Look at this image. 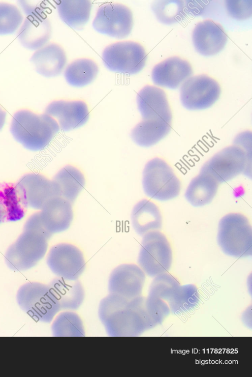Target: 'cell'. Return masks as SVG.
<instances>
[{
    "label": "cell",
    "mask_w": 252,
    "mask_h": 377,
    "mask_svg": "<svg viewBox=\"0 0 252 377\" xmlns=\"http://www.w3.org/2000/svg\"><path fill=\"white\" fill-rule=\"evenodd\" d=\"M98 316L111 337L138 336L156 326L142 295L129 299L109 293L99 304Z\"/></svg>",
    "instance_id": "cell-1"
},
{
    "label": "cell",
    "mask_w": 252,
    "mask_h": 377,
    "mask_svg": "<svg viewBox=\"0 0 252 377\" xmlns=\"http://www.w3.org/2000/svg\"><path fill=\"white\" fill-rule=\"evenodd\" d=\"M10 130L15 140L24 147L39 151L49 145L60 127L54 118L45 113L39 115L21 110L13 116Z\"/></svg>",
    "instance_id": "cell-2"
},
{
    "label": "cell",
    "mask_w": 252,
    "mask_h": 377,
    "mask_svg": "<svg viewBox=\"0 0 252 377\" xmlns=\"http://www.w3.org/2000/svg\"><path fill=\"white\" fill-rule=\"evenodd\" d=\"M20 308L35 320L51 322L61 311L59 301L49 285L31 282L22 285L16 296Z\"/></svg>",
    "instance_id": "cell-3"
},
{
    "label": "cell",
    "mask_w": 252,
    "mask_h": 377,
    "mask_svg": "<svg viewBox=\"0 0 252 377\" xmlns=\"http://www.w3.org/2000/svg\"><path fill=\"white\" fill-rule=\"evenodd\" d=\"M217 240L226 255L245 258L252 255V229L248 218L240 213H229L220 221Z\"/></svg>",
    "instance_id": "cell-4"
},
{
    "label": "cell",
    "mask_w": 252,
    "mask_h": 377,
    "mask_svg": "<svg viewBox=\"0 0 252 377\" xmlns=\"http://www.w3.org/2000/svg\"><path fill=\"white\" fill-rule=\"evenodd\" d=\"M48 239L42 233L24 230L7 249L5 262L15 271H25L35 266L45 256Z\"/></svg>",
    "instance_id": "cell-5"
},
{
    "label": "cell",
    "mask_w": 252,
    "mask_h": 377,
    "mask_svg": "<svg viewBox=\"0 0 252 377\" xmlns=\"http://www.w3.org/2000/svg\"><path fill=\"white\" fill-rule=\"evenodd\" d=\"M142 185L147 196L160 201L177 197L181 190L180 181L172 168L158 158H154L146 164Z\"/></svg>",
    "instance_id": "cell-6"
},
{
    "label": "cell",
    "mask_w": 252,
    "mask_h": 377,
    "mask_svg": "<svg viewBox=\"0 0 252 377\" xmlns=\"http://www.w3.org/2000/svg\"><path fill=\"white\" fill-rule=\"evenodd\" d=\"M172 261L171 247L165 236L152 231L143 236L138 257L139 267L151 277L166 273Z\"/></svg>",
    "instance_id": "cell-7"
},
{
    "label": "cell",
    "mask_w": 252,
    "mask_h": 377,
    "mask_svg": "<svg viewBox=\"0 0 252 377\" xmlns=\"http://www.w3.org/2000/svg\"><path fill=\"white\" fill-rule=\"evenodd\" d=\"M147 54L140 44L130 41H121L107 46L102 54V60L110 71L133 75L142 70Z\"/></svg>",
    "instance_id": "cell-8"
},
{
    "label": "cell",
    "mask_w": 252,
    "mask_h": 377,
    "mask_svg": "<svg viewBox=\"0 0 252 377\" xmlns=\"http://www.w3.org/2000/svg\"><path fill=\"white\" fill-rule=\"evenodd\" d=\"M200 173L209 174L219 183L230 180L241 173L251 177L246 155L235 145L225 147L215 154L203 165Z\"/></svg>",
    "instance_id": "cell-9"
},
{
    "label": "cell",
    "mask_w": 252,
    "mask_h": 377,
    "mask_svg": "<svg viewBox=\"0 0 252 377\" xmlns=\"http://www.w3.org/2000/svg\"><path fill=\"white\" fill-rule=\"evenodd\" d=\"M133 24L132 13L128 7L120 3L108 2L98 8L92 26L95 31L101 34L123 39L129 35Z\"/></svg>",
    "instance_id": "cell-10"
},
{
    "label": "cell",
    "mask_w": 252,
    "mask_h": 377,
    "mask_svg": "<svg viewBox=\"0 0 252 377\" xmlns=\"http://www.w3.org/2000/svg\"><path fill=\"white\" fill-rule=\"evenodd\" d=\"M182 105L189 110H203L211 107L219 99L220 88L217 81L206 75L189 78L180 90Z\"/></svg>",
    "instance_id": "cell-11"
},
{
    "label": "cell",
    "mask_w": 252,
    "mask_h": 377,
    "mask_svg": "<svg viewBox=\"0 0 252 377\" xmlns=\"http://www.w3.org/2000/svg\"><path fill=\"white\" fill-rule=\"evenodd\" d=\"M48 266L57 277L66 280H77L86 267L81 251L76 246L66 243L53 246L46 259Z\"/></svg>",
    "instance_id": "cell-12"
},
{
    "label": "cell",
    "mask_w": 252,
    "mask_h": 377,
    "mask_svg": "<svg viewBox=\"0 0 252 377\" xmlns=\"http://www.w3.org/2000/svg\"><path fill=\"white\" fill-rule=\"evenodd\" d=\"M145 274L138 265L122 264L111 272L108 284V292L132 299L141 295Z\"/></svg>",
    "instance_id": "cell-13"
},
{
    "label": "cell",
    "mask_w": 252,
    "mask_h": 377,
    "mask_svg": "<svg viewBox=\"0 0 252 377\" xmlns=\"http://www.w3.org/2000/svg\"><path fill=\"white\" fill-rule=\"evenodd\" d=\"M45 113L54 118L64 131L82 126L89 117L88 106L81 100L54 101L47 105Z\"/></svg>",
    "instance_id": "cell-14"
},
{
    "label": "cell",
    "mask_w": 252,
    "mask_h": 377,
    "mask_svg": "<svg viewBox=\"0 0 252 377\" xmlns=\"http://www.w3.org/2000/svg\"><path fill=\"white\" fill-rule=\"evenodd\" d=\"M136 101L142 120H160L171 124V112L162 89L146 86L137 93Z\"/></svg>",
    "instance_id": "cell-15"
},
{
    "label": "cell",
    "mask_w": 252,
    "mask_h": 377,
    "mask_svg": "<svg viewBox=\"0 0 252 377\" xmlns=\"http://www.w3.org/2000/svg\"><path fill=\"white\" fill-rule=\"evenodd\" d=\"M196 51L204 56L215 55L224 47L227 36L223 27L211 20L198 23L192 34Z\"/></svg>",
    "instance_id": "cell-16"
},
{
    "label": "cell",
    "mask_w": 252,
    "mask_h": 377,
    "mask_svg": "<svg viewBox=\"0 0 252 377\" xmlns=\"http://www.w3.org/2000/svg\"><path fill=\"white\" fill-rule=\"evenodd\" d=\"M17 182L24 191L28 207L41 210L49 200L54 197H60L54 181L42 174H27Z\"/></svg>",
    "instance_id": "cell-17"
},
{
    "label": "cell",
    "mask_w": 252,
    "mask_h": 377,
    "mask_svg": "<svg viewBox=\"0 0 252 377\" xmlns=\"http://www.w3.org/2000/svg\"><path fill=\"white\" fill-rule=\"evenodd\" d=\"M28 207L24 191L18 182H0V223L21 220Z\"/></svg>",
    "instance_id": "cell-18"
},
{
    "label": "cell",
    "mask_w": 252,
    "mask_h": 377,
    "mask_svg": "<svg viewBox=\"0 0 252 377\" xmlns=\"http://www.w3.org/2000/svg\"><path fill=\"white\" fill-rule=\"evenodd\" d=\"M39 213L44 228L52 234L69 228L73 216L72 203L59 196L49 200Z\"/></svg>",
    "instance_id": "cell-19"
},
{
    "label": "cell",
    "mask_w": 252,
    "mask_h": 377,
    "mask_svg": "<svg viewBox=\"0 0 252 377\" xmlns=\"http://www.w3.org/2000/svg\"><path fill=\"white\" fill-rule=\"evenodd\" d=\"M192 74V68L189 62L173 57L155 65L151 75L155 85L176 89Z\"/></svg>",
    "instance_id": "cell-20"
},
{
    "label": "cell",
    "mask_w": 252,
    "mask_h": 377,
    "mask_svg": "<svg viewBox=\"0 0 252 377\" xmlns=\"http://www.w3.org/2000/svg\"><path fill=\"white\" fill-rule=\"evenodd\" d=\"M30 62L37 74L52 78L61 74L66 63V57L61 46L51 43L35 51Z\"/></svg>",
    "instance_id": "cell-21"
},
{
    "label": "cell",
    "mask_w": 252,
    "mask_h": 377,
    "mask_svg": "<svg viewBox=\"0 0 252 377\" xmlns=\"http://www.w3.org/2000/svg\"><path fill=\"white\" fill-rule=\"evenodd\" d=\"M51 33V24L47 16L26 17L17 37L24 48L35 51L48 44Z\"/></svg>",
    "instance_id": "cell-22"
},
{
    "label": "cell",
    "mask_w": 252,
    "mask_h": 377,
    "mask_svg": "<svg viewBox=\"0 0 252 377\" xmlns=\"http://www.w3.org/2000/svg\"><path fill=\"white\" fill-rule=\"evenodd\" d=\"M59 302L61 310L75 311L85 299V290L81 282L57 277L48 284Z\"/></svg>",
    "instance_id": "cell-23"
},
{
    "label": "cell",
    "mask_w": 252,
    "mask_h": 377,
    "mask_svg": "<svg viewBox=\"0 0 252 377\" xmlns=\"http://www.w3.org/2000/svg\"><path fill=\"white\" fill-rule=\"evenodd\" d=\"M131 220L134 230L141 236L152 231H158L162 226V217L158 208L146 199L139 201L134 206Z\"/></svg>",
    "instance_id": "cell-24"
},
{
    "label": "cell",
    "mask_w": 252,
    "mask_h": 377,
    "mask_svg": "<svg viewBox=\"0 0 252 377\" xmlns=\"http://www.w3.org/2000/svg\"><path fill=\"white\" fill-rule=\"evenodd\" d=\"M58 15L66 25L81 29L89 21L92 7L89 0H63L56 3Z\"/></svg>",
    "instance_id": "cell-25"
},
{
    "label": "cell",
    "mask_w": 252,
    "mask_h": 377,
    "mask_svg": "<svg viewBox=\"0 0 252 377\" xmlns=\"http://www.w3.org/2000/svg\"><path fill=\"white\" fill-rule=\"evenodd\" d=\"M59 196L73 203L85 184L83 174L76 168L67 165L61 169L52 180Z\"/></svg>",
    "instance_id": "cell-26"
},
{
    "label": "cell",
    "mask_w": 252,
    "mask_h": 377,
    "mask_svg": "<svg viewBox=\"0 0 252 377\" xmlns=\"http://www.w3.org/2000/svg\"><path fill=\"white\" fill-rule=\"evenodd\" d=\"M218 186L219 183L211 176L200 173L189 183L185 197L192 205L203 206L212 201Z\"/></svg>",
    "instance_id": "cell-27"
},
{
    "label": "cell",
    "mask_w": 252,
    "mask_h": 377,
    "mask_svg": "<svg viewBox=\"0 0 252 377\" xmlns=\"http://www.w3.org/2000/svg\"><path fill=\"white\" fill-rule=\"evenodd\" d=\"M171 124L160 120H142L132 129L131 139L141 146L154 145L168 135Z\"/></svg>",
    "instance_id": "cell-28"
},
{
    "label": "cell",
    "mask_w": 252,
    "mask_h": 377,
    "mask_svg": "<svg viewBox=\"0 0 252 377\" xmlns=\"http://www.w3.org/2000/svg\"><path fill=\"white\" fill-rule=\"evenodd\" d=\"M98 72V67L93 60L79 58L69 63L65 68L64 77L71 86L85 87L94 81Z\"/></svg>",
    "instance_id": "cell-29"
},
{
    "label": "cell",
    "mask_w": 252,
    "mask_h": 377,
    "mask_svg": "<svg viewBox=\"0 0 252 377\" xmlns=\"http://www.w3.org/2000/svg\"><path fill=\"white\" fill-rule=\"evenodd\" d=\"M51 332L55 337H83L85 335L83 321L73 311H63L52 321Z\"/></svg>",
    "instance_id": "cell-30"
},
{
    "label": "cell",
    "mask_w": 252,
    "mask_h": 377,
    "mask_svg": "<svg viewBox=\"0 0 252 377\" xmlns=\"http://www.w3.org/2000/svg\"><path fill=\"white\" fill-rule=\"evenodd\" d=\"M151 8L158 21L170 25L184 19L186 5L181 0H158L154 1Z\"/></svg>",
    "instance_id": "cell-31"
},
{
    "label": "cell",
    "mask_w": 252,
    "mask_h": 377,
    "mask_svg": "<svg viewBox=\"0 0 252 377\" xmlns=\"http://www.w3.org/2000/svg\"><path fill=\"white\" fill-rule=\"evenodd\" d=\"M199 300V293L195 286L191 284L180 285L168 301V304L170 311L179 315L193 309Z\"/></svg>",
    "instance_id": "cell-32"
},
{
    "label": "cell",
    "mask_w": 252,
    "mask_h": 377,
    "mask_svg": "<svg viewBox=\"0 0 252 377\" xmlns=\"http://www.w3.org/2000/svg\"><path fill=\"white\" fill-rule=\"evenodd\" d=\"M24 20L23 14L18 7L8 2H0V36L18 31Z\"/></svg>",
    "instance_id": "cell-33"
},
{
    "label": "cell",
    "mask_w": 252,
    "mask_h": 377,
    "mask_svg": "<svg viewBox=\"0 0 252 377\" xmlns=\"http://www.w3.org/2000/svg\"><path fill=\"white\" fill-rule=\"evenodd\" d=\"M180 286L177 279L165 273L155 277L150 286L148 296L168 301Z\"/></svg>",
    "instance_id": "cell-34"
},
{
    "label": "cell",
    "mask_w": 252,
    "mask_h": 377,
    "mask_svg": "<svg viewBox=\"0 0 252 377\" xmlns=\"http://www.w3.org/2000/svg\"><path fill=\"white\" fill-rule=\"evenodd\" d=\"M146 306L148 313L156 325L161 323L170 311L165 301L148 295L146 298Z\"/></svg>",
    "instance_id": "cell-35"
},
{
    "label": "cell",
    "mask_w": 252,
    "mask_h": 377,
    "mask_svg": "<svg viewBox=\"0 0 252 377\" xmlns=\"http://www.w3.org/2000/svg\"><path fill=\"white\" fill-rule=\"evenodd\" d=\"M225 2L226 11L232 18L237 20H244L251 16L252 0H227Z\"/></svg>",
    "instance_id": "cell-36"
},
{
    "label": "cell",
    "mask_w": 252,
    "mask_h": 377,
    "mask_svg": "<svg viewBox=\"0 0 252 377\" xmlns=\"http://www.w3.org/2000/svg\"><path fill=\"white\" fill-rule=\"evenodd\" d=\"M18 7L26 17H41L47 16V7L43 1L19 0Z\"/></svg>",
    "instance_id": "cell-37"
},
{
    "label": "cell",
    "mask_w": 252,
    "mask_h": 377,
    "mask_svg": "<svg viewBox=\"0 0 252 377\" xmlns=\"http://www.w3.org/2000/svg\"><path fill=\"white\" fill-rule=\"evenodd\" d=\"M234 145L241 148L245 152L249 168L252 169V133L245 131L239 134L234 141Z\"/></svg>",
    "instance_id": "cell-38"
},
{
    "label": "cell",
    "mask_w": 252,
    "mask_h": 377,
    "mask_svg": "<svg viewBox=\"0 0 252 377\" xmlns=\"http://www.w3.org/2000/svg\"><path fill=\"white\" fill-rule=\"evenodd\" d=\"M23 230L40 232L48 239L52 235L44 228L40 220L39 212H35L30 216L25 224Z\"/></svg>",
    "instance_id": "cell-39"
},
{
    "label": "cell",
    "mask_w": 252,
    "mask_h": 377,
    "mask_svg": "<svg viewBox=\"0 0 252 377\" xmlns=\"http://www.w3.org/2000/svg\"><path fill=\"white\" fill-rule=\"evenodd\" d=\"M6 114L5 112L0 107V130L3 128L6 119Z\"/></svg>",
    "instance_id": "cell-40"
},
{
    "label": "cell",
    "mask_w": 252,
    "mask_h": 377,
    "mask_svg": "<svg viewBox=\"0 0 252 377\" xmlns=\"http://www.w3.org/2000/svg\"></svg>",
    "instance_id": "cell-41"
}]
</instances>
